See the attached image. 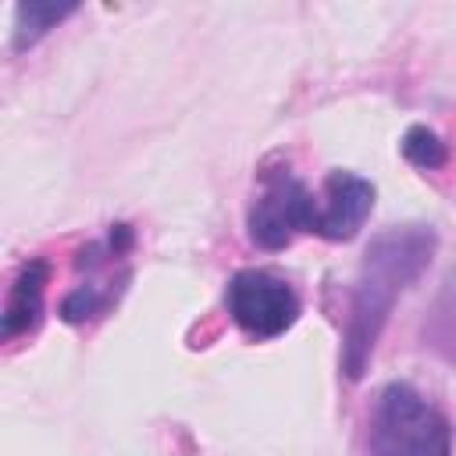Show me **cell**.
I'll return each instance as SVG.
<instances>
[{
	"label": "cell",
	"mask_w": 456,
	"mask_h": 456,
	"mask_svg": "<svg viewBox=\"0 0 456 456\" xmlns=\"http://www.w3.org/2000/svg\"><path fill=\"white\" fill-rule=\"evenodd\" d=\"M367 449L370 456H452V428L413 385L392 381L374 399Z\"/></svg>",
	"instance_id": "7a4b0ae2"
},
{
	"label": "cell",
	"mask_w": 456,
	"mask_h": 456,
	"mask_svg": "<svg viewBox=\"0 0 456 456\" xmlns=\"http://www.w3.org/2000/svg\"><path fill=\"white\" fill-rule=\"evenodd\" d=\"M224 306L228 317L249 335V338H278L285 335L299 317V296L296 289L264 267H242L224 285Z\"/></svg>",
	"instance_id": "277c9868"
},
{
	"label": "cell",
	"mask_w": 456,
	"mask_h": 456,
	"mask_svg": "<svg viewBox=\"0 0 456 456\" xmlns=\"http://www.w3.org/2000/svg\"><path fill=\"white\" fill-rule=\"evenodd\" d=\"M50 281V264L43 256H32L18 267L11 289H7V303H4V317H0V338L14 342L18 335L32 331L39 324L43 314V292Z\"/></svg>",
	"instance_id": "8992f818"
},
{
	"label": "cell",
	"mask_w": 456,
	"mask_h": 456,
	"mask_svg": "<svg viewBox=\"0 0 456 456\" xmlns=\"http://www.w3.org/2000/svg\"><path fill=\"white\" fill-rule=\"evenodd\" d=\"M428 335H431V346H438L442 353L456 356V271L449 274V281H445V289H442V296H438V303L431 310Z\"/></svg>",
	"instance_id": "9c48e42d"
},
{
	"label": "cell",
	"mask_w": 456,
	"mask_h": 456,
	"mask_svg": "<svg viewBox=\"0 0 456 456\" xmlns=\"http://www.w3.org/2000/svg\"><path fill=\"white\" fill-rule=\"evenodd\" d=\"M314 221H317L314 192L289 167H264L260 196L253 200L249 217H246L253 246L267 253L285 249L299 232H314Z\"/></svg>",
	"instance_id": "3957f363"
},
{
	"label": "cell",
	"mask_w": 456,
	"mask_h": 456,
	"mask_svg": "<svg viewBox=\"0 0 456 456\" xmlns=\"http://www.w3.org/2000/svg\"><path fill=\"white\" fill-rule=\"evenodd\" d=\"M75 11V4H18L14 7V50H25L39 43L57 21H64Z\"/></svg>",
	"instance_id": "52a82bcc"
},
{
	"label": "cell",
	"mask_w": 456,
	"mask_h": 456,
	"mask_svg": "<svg viewBox=\"0 0 456 456\" xmlns=\"http://www.w3.org/2000/svg\"><path fill=\"white\" fill-rule=\"evenodd\" d=\"M374 210V185L353 171H331L317 200L314 235L328 242H349Z\"/></svg>",
	"instance_id": "5b68a950"
},
{
	"label": "cell",
	"mask_w": 456,
	"mask_h": 456,
	"mask_svg": "<svg viewBox=\"0 0 456 456\" xmlns=\"http://www.w3.org/2000/svg\"><path fill=\"white\" fill-rule=\"evenodd\" d=\"M403 157H406L413 167L438 171L449 153H445V142L438 139L435 128H428V125H410L406 135H403Z\"/></svg>",
	"instance_id": "ba28073f"
},
{
	"label": "cell",
	"mask_w": 456,
	"mask_h": 456,
	"mask_svg": "<svg viewBox=\"0 0 456 456\" xmlns=\"http://www.w3.org/2000/svg\"><path fill=\"white\" fill-rule=\"evenodd\" d=\"M435 246L438 239L428 224H395L374 235L370 246L363 249L342 328V370L353 381L363 378L370 353L388 324L395 296L424 274Z\"/></svg>",
	"instance_id": "6da1fadb"
},
{
	"label": "cell",
	"mask_w": 456,
	"mask_h": 456,
	"mask_svg": "<svg viewBox=\"0 0 456 456\" xmlns=\"http://www.w3.org/2000/svg\"><path fill=\"white\" fill-rule=\"evenodd\" d=\"M110 299H114V292H107V289L96 285V281H86V285L71 289V292L61 299V310H57V314H61L68 324H82V321H89L93 314L107 310Z\"/></svg>",
	"instance_id": "30bf717a"
}]
</instances>
